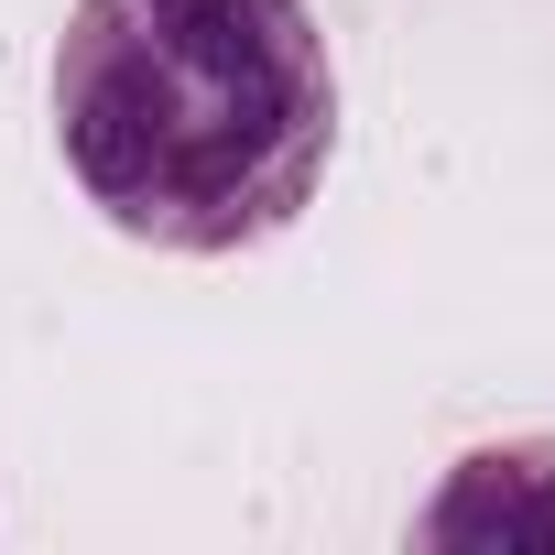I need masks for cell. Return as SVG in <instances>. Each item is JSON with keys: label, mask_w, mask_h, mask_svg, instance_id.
Instances as JSON below:
<instances>
[{"label": "cell", "mask_w": 555, "mask_h": 555, "mask_svg": "<svg viewBox=\"0 0 555 555\" xmlns=\"http://www.w3.org/2000/svg\"><path fill=\"white\" fill-rule=\"evenodd\" d=\"M55 142L109 229L153 250H250L327 175V34L306 0H77Z\"/></svg>", "instance_id": "6da1fadb"}, {"label": "cell", "mask_w": 555, "mask_h": 555, "mask_svg": "<svg viewBox=\"0 0 555 555\" xmlns=\"http://www.w3.org/2000/svg\"><path fill=\"white\" fill-rule=\"evenodd\" d=\"M425 544H555V447H479L414 522Z\"/></svg>", "instance_id": "7a4b0ae2"}]
</instances>
